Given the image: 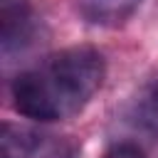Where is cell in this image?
I'll return each instance as SVG.
<instances>
[{"instance_id":"cell-5","label":"cell","mask_w":158,"mask_h":158,"mask_svg":"<svg viewBox=\"0 0 158 158\" xmlns=\"http://www.w3.org/2000/svg\"><path fill=\"white\" fill-rule=\"evenodd\" d=\"M131 118H133V123H136L138 131H143L148 138L158 141V89L143 94L136 101Z\"/></svg>"},{"instance_id":"cell-2","label":"cell","mask_w":158,"mask_h":158,"mask_svg":"<svg viewBox=\"0 0 158 158\" xmlns=\"http://www.w3.org/2000/svg\"><path fill=\"white\" fill-rule=\"evenodd\" d=\"M37 35V22L27 0H0V47L5 62L22 54Z\"/></svg>"},{"instance_id":"cell-6","label":"cell","mask_w":158,"mask_h":158,"mask_svg":"<svg viewBox=\"0 0 158 158\" xmlns=\"http://www.w3.org/2000/svg\"><path fill=\"white\" fill-rule=\"evenodd\" d=\"M79 156V143L69 136H47L44 143L37 148L32 158H77Z\"/></svg>"},{"instance_id":"cell-1","label":"cell","mask_w":158,"mask_h":158,"mask_svg":"<svg viewBox=\"0 0 158 158\" xmlns=\"http://www.w3.org/2000/svg\"><path fill=\"white\" fill-rule=\"evenodd\" d=\"M104 77L106 62L99 49L89 44L59 49L42 67L25 69L10 81L12 109L40 123L69 118L101 89Z\"/></svg>"},{"instance_id":"cell-4","label":"cell","mask_w":158,"mask_h":158,"mask_svg":"<svg viewBox=\"0 0 158 158\" xmlns=\"http://www.w3.org/2000/svg\"><path fill=\"white\" fill-rule=\"evenodd\" d=\"M44 138L47 136L37 128L5 121L0 128V158H32Z\"/></svg>"},{"instance_id":"cell-3","label":"cell","mask_w":158,"mask_h":158,"mask_svg":"<svg viewBox=\"0 0 158 158\" xmlns=\"http://www.w3.org/2000/svg\"><path fill=\"white\" fill-rule=\"evenodd\" d=\"M143 0H74L79 17L94 27H121L136 15Z\"/></svg>"},{"instance_id":"cell-7","label":"cell","mask_w":158,"mask_h":158,"mask_svg":"<svg viewBox=\"0 0 158 158\" xmlns=\"http://www.w3.org/2000/svg\"><path fill=\"white\" fill-rule=\"evenodd\" d=\"M101 158H146V153L131 141H118V143L109 146Z\"/></svg>"}]
</instances>
